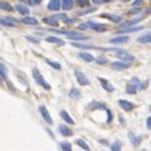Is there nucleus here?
<instances>
[{"mask_svg":"<svg viewBox=\"0 0 151 151\" xmlns=\"http://www.w3.org/2000/svg\"><path fill=\"white\" fill-rule=\"evenodd\" d=\"M51 32H52V33H55V35H64V36H68V37H70V39H75V40H85V39H87V36L82 35V33L66 32V30H57V29H52Z\"/></svg>","mask_w":151,"mask_h":151,"instance_id":"nucleus-1","label":"nucleus"},{"mask_svg":"<svg viewBox=\"0 0 151 151\" xmlns=\"http://www.w3.org/2000/svg\"><path fill=\"white\" fill-rule=\"evenodd\" d=\"M139 88H141V81H139L138 78H132L130 81L127 82L126 93H129V94H135Z\"/></svg>","mask_w":151,"mask_h":151,"instance_id":"nucleus-2","label":"nucleus"},{"mask_svg":"<svg viewBox=\"0 0 151 151\" xmlns=\"http://www.w3.org/2000/svg\"><path fill=\"white\" fill-rule=\"evenodd\" d=\"M33 76H35L36 82H37L39 85H42L44 88H47V90H50V88H51V85H50V84L44 79V76H42V75L39 73V70H37V69H33Z\"/></svg>","mask_w":151,"mask_h":151,"instance_id":"nucleus-3","label":"nucleus"},{"mask_svg":"<svg viewBox=\"0 0 151 151\" xmlns=\"http://www.w3.org/2000/svg\"><path fill=\"white\" fill-rule=\"evenodd\" d=\"M115 54H117V57H118V58H121L123 61H127V63H132V61L135 60V57H133V55L127 54V52H126V51H123V50H118Z\"/></svg>","mask_w":151,"mask_h":151,"instance_id":"nucleus-4","label":"nucleus"},{"mask_svg":"<svg viewBox=\"0 0 151 151\" xmlns=\"http://www.w3.org/2000/svg\"><path fill=\"white\" fill-rule=\"evenodd\" d=\"M39 111H40V114H42V118H44L48 124H52V118L50 117V114H48V109L44 106V105H40L39 106Z\"/></svg>","mask_w":151,"mask_h":151,"instance_id":"nucleus-5","label":"nucleus"},{"mask_svg":"<svg viewBox=\"0 0 151 151\" xmlns=\"http://www.w3.org/2000/svg\"><path fill=\"white\" fill-rule=\"evenodd\" d=\"M75 75H76V81H78L81 85H88V84H90V81L87 79V76H85L82 72H79V70H75Z\"/></svg>","mask_w":151,"mask_h":151,"instance_id":"nucleus-6","label":"nucleus"},{"mask_svg":"<svg viewBox=\"0 0 151 151\" xmlns=\"http://www.w3.org/2000/svg\"><path fill=\"white\" fill-rule=\"evenodd\" d=\"M85 26H87V29H93L94 32H99V33L106 30V27H105V26L97 24V23H85Z\"/></svg>","mask_w":151,"mask_h":151,"instance_id":"nucleus-7","label":"nucleus"},{"mask_svg":"<svg viewBox=\"0 0 151 151\" xmlns=\"http://www.w3.org/2000/svg\"><path fill=\"white\" fill-rule=\"evenodd\" d=\"M111 66L115 70H124V69H129V63H126V61H114Z\"/></svg>","mask_w":151,"mask_h":151,"instance_id":"nucleus-8","label":"nucleus"},{"mask_svg":"<svg viewBox=\"0 0 151 151\" xmlns=\"http://www.w3.org/2000/svg\"><path fill=\"white\" fill-rule=\"evenodd\" d=\"M73 8V0H60V9L70 11Z\"/></svg>","mask_w":151,"mask_h":151,"instance_id":"nucleus-9","label":"nucleus"},{"mask_svg":"<svg viewBox=\"0 0 151 151\" xmlns=\"http://www.w3.org/2000/svg\"><path fill=\"white\" fill-rule=\"evenodd\" d=\"M109 42L111 44H126V42H129V37L127 36H117V37H111Z\"/></svg>","mask_w":151,"mask_h":151,"instance_id":"nucleus-10","label":"nucleus"},{"mask_svg":"<svg viewBox=\"0 0 151 151\" xmlns=\"http://www.w3.org/2000/svg\"><path fill=\"white\" fill-rule=\"evenodd\" d=\"M21 23H24V24H29V26H36L37 24V19L33 18V17H24L23 19H19Z\"/></svg>","mask_w":151,"mask_h":151,"instance_id":"nucleus-11","label":"nucleus"},{"mask_svg":"<svg viewBox=\"0 0 151 151\" xmlns=\"http://www.w3.org/2000/svg\"><path fill=\"white\" fill-rule=\"evenodd\" d=\"M99 81H100L102 87H103V88H105L106 91H109V93H111V91H114V87H112V85H111L109 82H108V81H106L105 78H99Z\"/></svg>","mask_w":151,"mask_h":151,"instance_id":"nucleus-12","label":"nucleus"},{"mask_svg":"<svg viewBox=\"0 0 151 151\" xmlns=\"http://www.w3.org/2000/svg\"><path fill=\"white\" fill-rule=\"evenodd\" d=\"M102 18H109L112 23H121L120 15H111V14H102Z\"/></svg>","mask_w":151,"mask_h":151,"instance_id":"nucleus-13","label":"nucleus"},{"mask_svg":"<svg viewBox=\"0 0 151 151\" xmlns=\"http://www.w3.org/2000/svg\"><path fill=\"white\" fill-rule=\"evenodd\" d=\"M118 103H120V106L123 108L124 111H132V109H133V105H132V102H127V100H120Z\"/></svg>","mask_w":151,"mask_h":151,"instance_id":"nucleus-14","label":"nucleus"},{"mask_svg":"<svg viewBox=\"0 0 151 151\" xmlns=\"http://www.w3.org/2000/svg\"><path fill=\"white\" fill-rule=\"evenodd\" d=\"M48 9L50 11H58L60 9V0H50Z\"/></svg>","mask_w":151,"mask_h":151,"instance_id":"nucleus-15","label":"nucleus"},{"mask_svg":"<svg viewBox=\"0 0 151 151\" xmlns=\"http://www.w3.org/2000/svg\"><path fill=\"white\" fill-rule=\"evenodd\" d=\"M58 130H60V133L63 136H72V130L69 127H66V126H58Z\"/></svg>","mask_w":151,"mask_h":151,"instance_id":"nucleus-16","label":"nucleus"},{"mask_svg":"<svg viewBox=\"0 0 151 151\" xmlns=\"http://www.w3.org/2000/svg\"><path fill=\"white\" fill-rule=\"evenodd\" d=\"M141 21V18L138 17V18H133V19H130V21H126V23H123L121 26H120V29H124V27H130V26H133V24H136V23H139Z\"/></svg>","mask_w":151,"mask_h":151,"instance_id":"nucleus-17","label":"nucleus"},{"mask_svg":"<svg viewBox=\"0 0 151 151\" xmlns=\"http://www.w3.org/2000/svg\"><path fill=\"white\" fill-rule=\"evenodd\" d=\"M79 58H82L84 61H94V57L91 55V54H88V52H79Z\"/></svg>","mask_w":151,"mask_h":151,"instance_id":"nucleus-18","label":"nucleus"},{"mask_svg":"<svg viewBox=\"0 0 151 151\" xmlns=\"http://www.w3.org/2000/svg\"><path fill=\"white\" fill-rule=\"evenodd\" d=\"M60 115H61V118H63L64 121H66V123H69V124H75V121L70 118V115H69L66 111H61V112H60Z\"/></svg>","mask_w":151,"mask_h":151,"instance_id":"nucleus-19","label":"nucleus"},{"mask_svg":"<svg viewBox=\"0 0 151 151\" xmlns=\"http://www.w3.org/2000/svg\"><path fill=\"white\" fill-rule=\"evenodd\" d=\"M0 78H2L3 81H8V72H6V68L2 63H0Z\"/></svg>","mask_w":151,"mask_h":151,"instance_id":"nucleus-20","label":"nucleus"},{"mask_svg":"<svg viewBox=\"0 0 151 151\" xmlns=\"http://www.w3.org/2000/svg\"><path fill=\"white\" fill-rule=\"evenodd\" d=\"M47 40L48 42H51V44H55V45H63L64 42L61 40V39H58V37H54V36H50V37H47Z\"/></svg>","mask_w":151,"mask_h":151,"instance_id":"nucleus-21","label":"nucleus"},{"mask_svg":"<svg viewBox=\"0 0 151 151\" xmlns=\"http://www.w3.org/2000/svg\"><path fill=\"white\" fill-rule=\"evenodd\" d=\"M138 42H139V44H150V42H151V36L150 35L141 36V37H138Z\"/></svg>","mask_w":151,"mask_h":151,"instance_id":"nucleus-22","label":"nucleus"},{"mask_svg":"<svg viewBox=\"0 0 151 151\" xmlns=\"http://www.w3.org/2000/svg\"><path fill=\"white\" fill-rule=\"evenodd\" d=\"M44 23H45V24H50V26H57V18H54V17L44 18Z\"/></svg>","mask_w":151,"mask_h":151,"instance_id":"nucleus-23","label":"nucleus"},{"mask_svg":"<svg viewBox=\"0 0 151 151\" xmlns=\"http://www.w3.org/2000/svg\"><path fill=\"white\" fill-rule=\"evenodd\" d=\"M17 11H18L21 15H27V14H29V9H27L24 5H17Z\"/></svg>","mask_w":151,"mask_h":151,"instance_id":"nucleus-24","label":"nucleus"},{"mask_svg":"<svg viewBox=\"0 0 151 151\" xmlns=\"http://www.w3.org/2000/svg\"><path fill=\"white\" fill-rule=\"evenodd\" d=\"M144 27L142 26H139V27H124V29H120V30H124V32H129V33H132V32H139V30H142Z\"/></svg>","mask_w":151,"mask_h":151,"instance_id":"nucleus-25","label":"nucleus"},{"mask_svg":"<svg viewBox=\"0 0 151 151\" xmlns=\"http://www.w3.org/2000/svg\"><path fill=\"white\" fill-rule=\"evenodd\" d=\"M0 24L5 26V27H14V26H15V24L12 23V21H6L5 18H0Z\"/></svg>","mask_w":151,"mask_h":151,"instance_id":"nucleus-26","label":"nucleus"},{"mask_svg":"<svg viewBox=\"0 0 151 151\" xmlns=\"http://www.w3.org/2000/svg\"><path fill=\"white\" fill-rule=\"evenodd\" d=\"M0 8H2L3 11H12L11 5H9V3H6V2H2V0H0Z\"/></svg>","mask_w":151,"mask_h":151,"instance_id":"nucleus-27","label":"nucleus"},{"mask_svg":"<svg viewBox=\"0 0 151 151\" xmlns=\"http://www.w3.org/2000/svg\"><path fill=\"white\" fill-rule=\"evenodd\" d=\"M76 145H79V147H81V148H84L85 151H87V150H88V145H87V144H85V142H84L82 139H76Z\"/></svg>","mask_w":151,"mask_h":151,"instance_id":"nucleus-28","label":"nucleus"},{"mask_svg":"<svg viewBox=\"0 0 151 151\" xmlns=\"http://www.w3.org/2000/svg\"><path fill=\"white\" fill-rule=\"evenodd\" d=\"M48 64H50V66H52L55 70H60V69H61L60 64H58V63H55V61H52V60H48Z\"/></svg>","mask_w":151,"mask_h":151,"instance_id":"nucleus-29","label":"nucleus"},{"mask_svg":"<svg viewBox=\"0 0 151 151\" xmlns=\"http://www.w3.org/2000/svg\"><path fill=\"white\" fill-rule=\"evenodd\" d=\"M70 97H73V99L79 97V90H76V88H72V90H70Z\"/></svg>","mask_w":151,"mask_h":151,"instance_id":"nucleus-30","label":"nucleus"},{"mask_svg":"<svg viewBox=\"0 0 151 151\" xmlns=\"http://www.w3.org/2000/svg\"><path fill=\"white\" fill-rule=\"evenodd\" d=\"M94 11H96V8H88V9H85V11L79 12V15H87V14H90V12H94Z\"/></svg>","mask_w":151,"mask_h":151,"instance_id":"nucleus-31","label":"nucleus"},{"mask_svg":"<svg viewBox=\"0 0 151 151\" xmlns=\"http://www.w3.org/2000/svg\"><path fill=\"white\" fill-rule=\"evenodd\" d=\"M60 147H61V148H63L64 151H70V145H69L68 142H63V144H61Z\"/></svg>","mask_w":151,"mask_h":151,"instance_id":"nucleus-32","label":"nucleus"},{"mask_svg":"<svg viewBox=\"0 0 151 151\" xmlns=\"http://www.w3.org/2000/svg\"><path fill=\"white\" fill-rule=\"evenodd\" d=\"M63 23H64V24H72V23H73V18H68V17H66V18L63 19Z\"/></svg>","mask_w":151,"mask_h":151,"instance_id":"nucleus-33","label":"nucleus"},{"mask_svg":"<svg viewBox=\"0 0 151 151\" xmlns=\"http://www.w3.org/2000/svg\"><path fill=\"white\" fill-rule=\"evenodd\" d=\"M120 148H121V144H120V142H117V144L112 145V150H114V151H115V150H120Z\"/></svg>","mask_w":151,"mask_h":151,"instance_id":"nucleus-34","label":"nucleus"},{"mask_svg":"<svg viewBox=\"0 0 151 151\" xmlns=\"http://www.w3.org/2000/svg\"><path fill=\"white\" fill-rule=\"evenodd\" d=\"M93 3H96V5H102V3H105L106 0H91Z\"/></svg>","mask_w":151,"mask_h":151,"instance_id":"nucleus-35","label":"nucleus"},{"mask_svg":"<svg viewBox=\"0 0 151 151\" xmlns=\"http://www.w3.org/2000/svg\"><path fill=\"white\" fill-rule=\"evenodd\" d=\"M136 12H141V8H135L132 11H129V14H136Z\"/></svg>","mask_w":151,"mask_h":151,"instance_id":"nucleus-36","label":"nucleus"},{"mask_svg":"<svg viewBox=\"0 0 151 151\" xmlns=\"http://www.w3.org/2000/svg\"><path fill=\"white\" fill-rule=\"evenodd\" d=\"M78 3H79L81 6H85V5L88 3V2H87V0H78Z\"/></svg>","mask_w":151,"mask_h":151,"instance_id":"nucleus-37","label":"nucleus"},{"mask_svg":"<svg viewBox=\"0 0 151 151\" xmlns=\"http://www.w3.org/2000/svg\"><path fill=\"white\" fill-rule=\"evenodd\" d=\"M147 129H151V118H147Z\"/></svg>","mask_w":151,"mask_h":151,"instance_id":"nucleus-38","label":"nucleus"},{"mask_svg":"<svg viewBox=\"0 0 151 151\" xmlns=\"http://www.w3.org/2000/svg\"><path fill=\"white\" fill-rule=\"evenodd\" d=\"M27 40H32V42H35V44H36V42H37V40H36L35 37H32V36H27Z\"/></svg>","mask_w":151,"mask_h":151,"instance_id":"nucleus-39","label":"nucleus"},{"mask_svg":"<svg viewBox=\"0 0 151 151\" xmlns=\"http://www.w3.org/2000/svg\"><path fill=\"white\" fill-rule=\"evenodd\" d=\"M105 61H106L105 58H99V60H97V63H100V64H105Z\"/></svg>","mask_w":151,"mask_h":151,"instance_id":"nucleus-40","label":"nucleus"},{"mask_svg":"<svg viewBox=\"0 0 151 151\" xmlns=\"http://www.w3.org/2000/svg\"><path fill=\"white\" fill-rule=\"evenodd\" d=\"M142 3V0H135V5H141Z\"/></svg>","mask_w":151,"mask_h":151,"instance_id":"nucleus-41","label":"nucleus"},{"mask_svg":"<svg viewBox=\"0 0 151 151\" xmlns=\"http://www.w3.org/2000/svg\"><path fill=\"white\" fill-rule=\"evenodd\" d=\"M40 2H42V0H33V3H37V5H39Z\"/></svg>","mask_w":151,"mask_h":151,"instance_id":"nucleus-42","label":"nucleus"},{"mask_svg":"<svg viewBox=\"0 0 151 151\" xmlns=\"http://www.w3.org/2000/svg\"><path fill=\"white\" fill-rule=\"evenodd\" d=\"M0 81H2V78H0Z\"/></svg>","mask_w":151,"mask_h":151,"instance_id":"nucleus-43","label":"nucleus"}]
</instances>
